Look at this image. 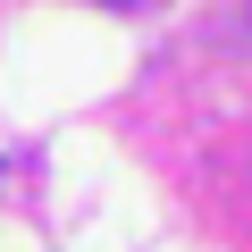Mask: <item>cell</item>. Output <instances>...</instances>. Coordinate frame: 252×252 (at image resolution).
I'll return each instance as SVG.
<instances>
[]
</instances>
